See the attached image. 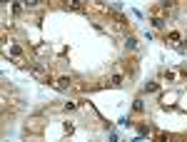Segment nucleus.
I'll list each match as a JSON object with an SVG mask.
<instances>
[{
    "instance_id": "obj_6",
    "label": "nucleus",
    "mask_w": 187,
    "mask_h": 142,
    "mask_svg": "<svg viewBox=\"0 0 187 142\" xmlns=\"http://www.w3.org/2000/svg\"><path fill=\"white\" fill-rule=\"evenodd\" d=\"M132 107H135L137 112H142V110H145V105H142V100H135V105H132Z\"/></svg>"
},
{
    "instance_id": "obj_3",
    "label": "nucleus",
    "mask_w": 187,
    "mask_h": 142,
    "mask_svg": "<svg viewBox=\"0 0 187 142\" xmlns=\"http://www.w3.org/2000/svg\"><path fill=\"white\" fill-rule=\"evenodd\" d=\"M145 90H147V92H157V82H147Z\"/></svg>"
},
{
    "instance_id": "obj_8",
    "label": "nucleus",
    "mask_w": 187,
    "mask_h": 142,
    "mask_svg": "<svg viewBox=\"0 0 187 142\" xmlns=\"http://www.w3.org/2000/svg\"><path fill=\"white\" fill-rule=\"evenodd\" d=\"M152 25H155V28H162V25H165V20H162V18H155V20H152Z\"/></svg>"
},
{
    "instance_id": "obj_7",
    "label": "nucleus",
    "mask_w": 187,
    "mask_h": 142,
    "mask_svg": "<svg viewBox=\"0 0 187 142\" xmlns=\"http://www.w3.org/2000/svg\"><path fill=\"white\" fill-rule=\"evenodd\" d=\"M175 77H177V75H175L172 70H165V80H175Z\"/></svg>"
},
{
    "instance_id": "obj_1",
    "label": "nucleus",
    "mask_w": 187,
    "mask_h": 142,
    "mask_svg": "<svg viewBox=\"0 0 187 142\" xmlns=\"http://www.w3.org/2000/svg\"><path fill=\"white\" fill-rule=\"evenodd\" d=\"M68 5L72 8V10H82V3H80V0H68Z\"/></svg>"
},
{
    "instance_id": "obj_2",
    "label": "nucleus",
    "mask_w": 187,
    "mask_h": 142,
    "mask_svg": "<svg viewBox=\"0 0 187 142\" xmlns=\"http://www.w3.org/2000/svg\"><path fill=\"white\" fill-rule=\"evenodd\" d=\"M68 85H70V77H60V80H57V87H60V90H65Z\"/></svg>"
},
{
    "instance_id": "obj_5",
    "label": "nucleus",
    "mask_w": 187,
    "mask_h": 142,
    "mask_svg": "<svg viewBox=\"0 0 187 142\" xmlns=\"http://www.w3.org/2000/svg\"><path fill=\"white\" fill-rule=\"evenodd\" d=\"M37 3H40V0H23V5H25V8H35Z\"/></svg>"
},
{
    "instance_id": "obj_4",
    "label": "nucleus",
    "mask_w": 187,
    "mask_h": 142,
    "mask_svg": "<svg viewBox=\"0 0 187 142\" xmlns=\"http://www.w3.org/2000/svg\"><path fill=\"white\" fill-rule=\"evenodd\" d=\"M125 45H127L130 50H135L137 48V40H135V37H127V43H125Z\"/></svg>"
}]
</instances>
